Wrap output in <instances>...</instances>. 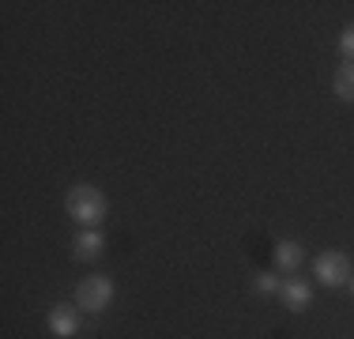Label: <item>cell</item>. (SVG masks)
I'll list each match as a JSON object with an SVG mask.
<instances>
[{
    "label": "cell",
    "instance_id": "cell-1",
    "mask_svg": "<svg viewBox=\"0 0 354 339\" xmlns=\"http://www.w3.org/2000/svg\"><path fill=\"white\" fill-rule=\"evenodd\" d=\"M64 203H68V215H72L80 226H95V223H102L106 211H109V200L95 189V185H75Z\"/></svg>",
    "mask_w": 354,
    "mask_h": 339
},
{
    "label": "cell",
    "instance_id": "cell-2",
    "mask_svg": "<svg viewBox=\"0 0 354 339\" xmlns=\"http://www.w3.org/2000/svg\"><path fill=\"white\" fill-rule=\"evenodd\" d=\"M75 302H80V309H91V313L106 309V305L113 302V283H109L106 275H91V279H83L80 291H75Z\"/></svg>",
    "mask_w": 354,
    "mask_h": 339
},
{
    "label": "cell",
    "instance_id": "cell-3",
    "mask_svg": "<svg viewBox=\"0 0 354 339\" xmlns=\"http://www.w3.org/2000/svg\"><path fill=\"white\" fill-rule=\"evenodd\" d=\"M317 279L324 286L351 283V260H347V253H324V257L317 260Z\"/></svg>",
    "mask_w": 354,
    "mask_h": 339
},
{
    "label": "cell",
    "instance_id": "cell-4",
    "mask_svg": "<svg viewBox=\"0 0 354 339\" xmlns=\"http://www.w3.org/2000/svg\"><path fill=\"white\" fill-rule=\"evenodd\" d=\"M49 332L61 336V339L75 336L80 332V313H75L72 305H53V309H49Z\"/></svg>",
    "mask_w": 354,
    "mask_h": 339
},
{
    "label": "cell",
    "instance_id": "cell-5",
    "mask_svg": "<svg viewBox=\"0 0 354 339\" xmlns=\"http://www.w3.org/2000/svg\"><path fill=\"white\" fill-rule=\"evenodd\" d=\"M279 294H283V302H286V309H306L309 298H313V291H309V283L306 279H286V283L279 286Z\"/></svg>",
    "mask_w": 354,
    "mask_h": 339
},
{
    "label": "cell",
    "instance_id": "cell-6",
    "mask_svg": "<svg viewBox=\"0 0 354 339\" xmlns=\"http://www.w3.org/2000/svg\"><path fill=\"white\" fill-rule=\"evenodd\" d=\"M102 249H106V237L98 230H83L80 237H75V245H72L75 260H95V257H102Z\"/></svg>",
    "mask_w": 354,
    "mask_h": 339
},
{
    "label": "cell",
    "instance_id": "cell-7",
    "mask_svg": "<svg viewBox=\"0 0 354 339\" xmlns=\"http://www.w3.org/2000/svg\"><path fill=\"white\" fill-rule=\"evenodd\" d=\"M298 264H301V245L298 241H279L275 245V268L294 271Z\"/></svg>",
    "mask_w": 354,
    "mask_h": 339
},
{
    "label": "cell",
    "instance_id": "cell-8",
    "mask_svg": "<svg viewBox=\"0 0 354 339\" xmlns=\"http://www.w3.org/2000/svg\"><path fill=\"white\" fill-rule=\"evenodd\" d=\"M332 87H335V95H339L343 102H354V61H347L339 72H335Z\"/></svg>",
    "mask_w": 354,
    "mask_h": 339
},
{
    "label": "cell",
    "instance_id": "cell-9",
    "mask_svg": "<svg viewBox=\"0 0 354 339\" xmlns=\"http://www.w3.org/2000/svg\"><path fill=\"white\" fill-rule=\"evenodd\" d=\"M252 286H257V291L260 294H272V291H279V279H275V275H268V271H264V275H257V283H252Z\"/></svg>",
    "mask_w": 354,
    "mask_h": 339
},
{
    "label": "cell",
    "instance_id": "cell-10",
    "mask_svg": "<svg viewBox=\"0 0 354 339\" xmlns=\"http://www.w3.org/2000/svg\"><path fill=\"white\" fill-rule=\"evenodd\" d=\"M339 49H343L347 57H354V27H347V30H343V38H339Z\"/></svg>",
    "mask_w": 354,
    "mask_h": 339
},
{
    "label": "cell",
    "instance_id": "cell-11",
    "mask_svg": "<svg viewBox=\"0 0 354 339\" xmlns=\"http://www.w3.org/2000/svg\"><path fill=\"white\" fill-rule=\"evenodd\" d=\"M351 294H354V275H351Z\"/></svg>",
    "mask_w": 354,
    "mask_h": 339
}]
</instances>
